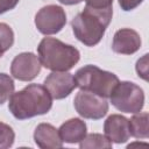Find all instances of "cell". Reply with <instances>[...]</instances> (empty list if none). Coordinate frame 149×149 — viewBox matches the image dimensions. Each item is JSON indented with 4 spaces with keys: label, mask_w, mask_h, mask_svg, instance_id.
<instances>
[{
    "label": "cell",
    "mask_w": 149,
    "mask_h": 149,
    "mask_svg": "<svg viewBox=\"0 0 149 149\" xmlns=\"http://www.w3.org/2000/svg\"><path fill=\"white\" fill-rule=\"evenodd\" d=\"M52 107V98L40 84H29L9 97L8 109L17 120H26L47 114Z\"/></svg>",
    "instance_id": "obj_1"
},
{
    "label": "cell",
    "mask_w": 149,
    "mask_h": 149,
    "mask_svg": "<svg viewBox=\"0 0 149 149\" xmlns=\"http://www.w3.org/2000/svg\"><path fill=\"white\" fill-rule=\"evenodd\" d=\"M113 9H94L85 6L83 12L78 13L72 22L74 37L86 47L97 45L105 35L111 23Z\"/></svg>",
    "instance_id": "obj_2"
},
{
    "label": "cell",
    "mask_w": 149,
    "mask_h": 149,
    "mask_svg": "<svg viewBox=\"0 0 149 149\" xmlns=\"http://www.w3.org/2000/svg\"><path fill=\"white\" fill-rule=\"evenodd\" d=\"M37 52L41 65L51 71H69L80 59L77 48L55 37H44L37 47Z\"/></svg>",
    "instance_id": "obj_3"
},
{
    "label": "cell",
    "mask_w": 149,
    "mask_h": 149,
    "mask_svg": "<svg viewBox=\"0 0 149 149\" xmlns=\"http://www.w3.org/2000/svg\"><path fill=\"white\" fill-rule=\"evenodd\" d=\"M77 86L80 90L90 91L104 98H109L112 91L120 81L113 72L101 70L97 65H85L74 74Z\"/></svg>",
    "instance_id": "obj_4"
},
{
    "label": "cell",
    "mask_w": 149,
    "mask_h": 149,
    "mask_svg": "<svg viewBox=\"0 0 149 149\" xmlns=\"http://www.w3.org/2000/svg\"><path fill=\"white\" fill-rule=\"evenodd\" d=\"M112 105L123 113L141 112L144 106L143 90L132 81H119L109 95Z\"/></svg>",
    "instance_id": "obj_5"
},
{
    "label": "cell",
    "mask_w": 149,
    "mask_h": 149,
    "mask_svg": "<svg viewBox=\"0 0 149 149\" xmlns=\"http://www.w3.org/2000/svg\"><path fill=\"white\" fill-rule=\"evenodd\" d=\"M73 105L76 112L84 119L100 120L108 112V102L106 98L90 91L80 90L73 99Z\"/></svg>",
    "instance_id": "obj_6"
},
{
    "label": "cell",
    "mask_w": 149,
    "mask_h": 149,
    "mask_svg": "<svg viewBox=\"0 0 149 149\" xmlns=\"http://www.w3.org/2000/svg\"><path fill=\"white\" fill-rule=\"evenodd\" d=\"M66 24L65 10L57 5L42 7L35 15V26L43 35H54L59 33Z\"/></svg>",
    "instance_id": "obj_7"
},
{
    "label": "cell",
    "mask_w": 149,
    "mask_h": 149,
    "mask_svg": "<svg viewBox=\"0 0 149 149\" xmlns=\"http://www.w3.org/2000/svg\"><path fill=\"white\" fill-rule=\"evenodd\" d=\"M41 66L38 56L33 52H21L10 63V74L17 80L30 81L38 76Z\"/></svg>",
    "instance_id": "obj_8"
},
{
    "label": "cell",
    "mask_w": 149,
    "mask_h": 149,
    "mask_svg": "<svg viewBox=\"0 0 149 149\" xmlns=\"http://www.w3.org/2000/svg\"><path fill=\"white\" fill-rule=\"evenodd\" d=\"M52 99L61 100L69 97L77 87L74 76L68 71H52L47 76L43 83Z\"/></svg>",
    "instance_id": "obj_9"
},
{
    "label": "cell",
    "mask_w": 149,
    "mask_h": 149,
    "mask_svg": "<svg viewBox=\"0 0 149 149\" xmlns=\"http://www.w3.org/2000/svg\"><path fill=\"white\" fill-rule=\"evenodd\" d=\"M142 44L140 34L130 28H121L115 31L112 41V50L121 55H133Z\"/></svg>",
    "instance_id": "obj_10"
},
{
    "label": "cell",
    "mask_w": 149,
    "mask_h": 149,
    "mask_svg": "<svg viewBox=\"0 0 149 149\" xmlns=\"http://www.w3.org/2000/svg\"><path fill=\"white\" fill-rule=\"evenodd\" d=\"M104 133L112 143H125L130 137L129 120L121 114H112L104 123Z\"/></svg>",
    "instance_id": "obj_11"
},
{
    "label": "cell",
    "mask_w": 149,
    "mask_h": 149,
    "mask_svg": "<svg viewBox=\"0 0 149 149\" xmlns=\"http://www.w3.org/2000/svg\"><path fill=\"white\" fill-rule=\"evenodd\" d=\"M34 141L42 149H56L63 147L58 129L50 123H40L34 130Z\"/></svg>",
    "instance_id": "obj_12"
},
{
    "label": "cell",
    "mask_w": 149,
    "mask_h": 149,
    "mask_svg": "<svg viewBox=\"0 0 149 149\" xmlns=\"http://www.w3.org/2000/svg\"><path fill=\"white\" fill-rule=\"evenodd\" d=\"M61 140L65 143L74 144L79 143L87 134V127L85 121L79 118H72L61 125L58 128Z\"/></svg>",
    "instance_id": "obj_13"
},
{
    "label": "cell",
    "mask_w": 149,
    "mask_h": 149,
    "mask_svg": "<svg viewBox=\"0 0 149 149\" xmlns=\"http://www.w3.org/2000/svg\"><path fill=\"white\" fill-rule=\"evenodd\" d=\"M149 114L147 112H137L134 113L132 119L129 120V130L130 136L135 139H148L149 137Z\"/></svg>",
    "instance_id": "obj_14"
},
{
    "label": "cell",
    "mask_w": 149,
    "mask_h": 149,
    "mask_svg": "<svg viewBox=\"0 0 149 149\" xmlns=\"http://www.w3.org/2000/svg\"><path fill=\"white\" fill-rule=\"evenodd\" d=\"M80 149H111L112 142L102 134L92 133L86 134V136L79 142Z\"/></svg>",
    "instance_id": "obj_15"
},
{
    "label": "cell",
    "mask_w": 149,
    "mask_h": 149,
    "mask_svg": "<svg viewBox=\"0 0 149 149\" xmlns=\"http://www.w3.org/2000/svg\"><path fill=\"white\" fill-rule=\"evenodd\" d=\"M14 44V31L3 22H0V58Z\"/></svg>",
    "instance_id": "obj_16"
},
{
    "label": "cell",
    "mask_w": 149,
    "mask_h": 149,
    "mask_svg": "<svg viewBox=\"0 0 149 149\" xmlns=\"http://www.w3.org/2000/svg\"><path fill=\"white\" fill-rule=\"evenodd\" d=\"M15 84L13 78L7 73H0V105L5 104L14 93Z\"/></svg>",
    "instance_id": "obj_17"
},
{
    "label": "cell",
    "mask_w": 149,
    "mask_h": 149,
    "mask_svg": "<svg viewBox=\"0 0 149 149\" xmlns=\"http://www.w3.org/2000/svg\"><path fill=\"white\" fill-rule=\"evenodd\" d=\"M15 141V133L13 128L3 122H0V149H7L13 146Z\"/></svg>",
    "instance_id": "obj_18"
},
{
    "label": "cell",
    "mask_w": 149,
    "mask_h": 149,
    "mask_svg": "<svg viewBox=\"0 0 149 149\" xmlns=\"http://www.w3.org/2000/svg\"><path fill=\"white\" fill-rule=\"evenodd\" d=\"M148 56H149L148 54L143 55L136 62V65H135V69H136L139 77H141L144 80H148Z\"/></svg>",
    "instance_id": "obj_19"
},
{
    "label": "cell",
    "mask_w": 149,
    "mask_h": 149,
    "mask_svg": "<svg viewBox=\"0 0 149 149\" xmlns=\"http://www.w3.org/2000/svg\"><path fill=\"white\" fill-rule=\"evenodd\" d=\"M86 6L94 9H111L113 0H85Z\"/></svg>",
    "instance_id": "obj_20"
},
{
    "label": "cell",
    "mask_w": 149,
    "mask_h": 149,
    "mask_svg": "<svg viewBox=\"0 0 149 149\" xmlns=\"http://www.w3.org/2000/svg\"><path fill=\"white\" fill-rule=\"evenodd\" d=\"M118 1H119L121 9H123L125 12L133 10L143 2V0H118Z\"/></svg>",
    "instance_id": "obj_21"
},
{
    "label": "cell",
    "mask_w": 149,
    "mask_h": 149,
    "mask_svg": "<svg viewBox=\"0 0 149 149\" xmlns=\"http://www.w3.org/2000/svg\"><path fill=\"white\" fill-rule=\"evenodd\" d=\"M20 0H0V15L16 7Z\"/></svg>",
    "instance_id": "obj_22"
},
{
    "label": "cell",
    "mask_w": 149,
    "mask_h": 149,
    "mask_svg": "<svg viewBox=\"0 0 149 149\" xmlns=\"http://www.w3.org/2000/svg\"><path fill=\"white\" fill-rule=\"evenodd\" d=\"M61 3H63V5H69V6H71V5H77V3H80L83 0H58Z\"/></svg>",
    "instance_id": "obj_23"
}]
</instances>
